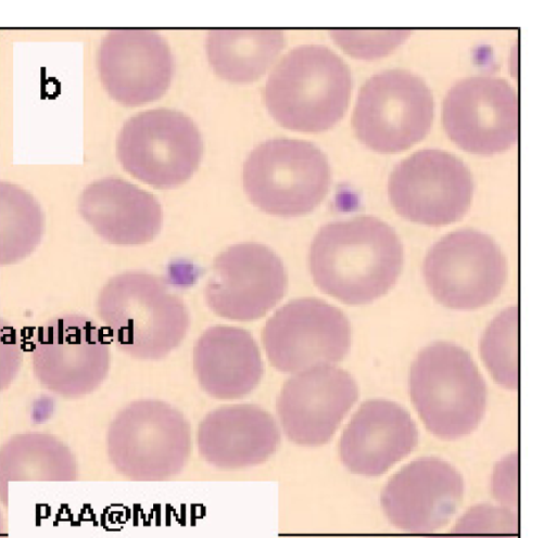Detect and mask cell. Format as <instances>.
Masks as SVG:
<instances>
[{
	"mask_svg": "<svg viewBox=\"0 0 556 538\" xmlns=\"http://www.w3.org/2000/svg\"><path fill=\"white\" fill-rule=\"evenodd\" d=\"M403 247L396 232L374 216L323 226L309 248V270L324 293L344 304H368L396 282Z\"/></svg>",
	"mask_w": 556,
	"mask_h": 538,
	"instance_id": "obj_1",
	"label": "cell"
},
{
	"mask_svg": "<svg viewBox=\"0 0 556 538\" xmlns=\"http://www.w3.org/2000/svg\"><path fill=\"white\" fill-rule=\"evenodd\" d=\"M97 311L116 346L137 359L164 358L189 326L182 299L163 279L140 271L112 277L98 295Z\"/></svg>",
	"mask_w": 556,
	"mask_h": 538,
	"instance_id": "obj_2",
	"label": "cell"
},
{
	"mask_svg": "<svg viewBox=\"0 0 556 538\" xmlns=\"http://www.w3.org/2000/svg\"><path fill=\"white\" fill-rule=\"evenodd\" d=\"M352 90L346 63L321 44H302L273 68L265 86V103L283 127L318 132L344 115Z\"/></svg>",
	"mask_w": 556,
	"mask_h": 538,
	"instance_id": "obj_3",
	"label": "cell"
},
{
	"mask_svg": "<svg viewBox=\"0 0 556 538\" xmlns=\"http://www.w3.org/2000/svg\"><path fill=\"white\" fill-rule=\"evenodd\" d=\"M409 394L426 427L444 440L470 434L485 412L484 380L470 355L452 343L419 351L410 367Z\"/></svg>",
	"mask_w": 556,
	"mask_h": 538,
	"instance_id": "obj_4",
	"label": "cell"
},
{
	"mask_svg": "<svg viewBox=\"0 0 556 538\" xmlns=\"http://www.w3.org/2000/svg\"><path fill=\"white\" fill-rule=\"evenodd\" d=\"M192 450L185 415L166 402L136 400L112 420L106 452L115 471L132 481H165L179 475Z\"/></svg>",
	"mask_w": 556,
	"mask_h": 538,
	"instance_id": "obj_5",
	"label": "cell"
},
{
	"mask_svg": "<svg viewBox=\"0 0 556 538\" xmlns=\"http://www.w3.org/2000/svg\"><path fill=\"white\" fill-rule=\"evenodd\" d=\"M330 167L315 144L275 138L252 150L243 165V187L251 202L271 215L307 214L325 198Z\"/></svg>",
	"mask_w": 556,
	"mask_h": 538,
	"instance_id": "obj_6",
	"label": "cell"
},
{
	"mask_svg": "<svg viewBox=\"0 0 556 538\" xmlns=\"http://www.w3.org/2000/svg\"><path fill=\"white\" fill-rule=\"evenodd\" d=\"M432 93L416 74L392 68L369 77L352 112L358 140L380 153H396L419 142L430 130Z\"/></svg>",
	"mask_w": 556,
	"mask_h": 538,
	"instance_id": "obj_7",
	"label": "cell"
},
{
	"mask_svg": "<svg viewBox=\"0 0 556 538\" xmlns=\"http://www.w3.org/2000/svg\"><path fill=\"white\" fill-rule=\"evenodd\" d=\"M116 152L124 169L137 179L155 188H173L198 168L203 142L191 118L175 110L153 108L123 125Z\"/></svg>",
	"mask_w": 556,
	"mask_h": 538,
	"instance_id": "obj_8",
	"label": "cell"
},
{
	"mask_svg": "<svg viewBox=\"0 0 556 538\" xmlns=\"http://www.w3.org/2000/svg\"><path fill=\"white\" fill-rule=\"evenodd\" d=\"M422 276L441 305L472 310L500 295L507 266L493 239L475 229H460L446 234L428 251Z\"/></svg>",
	"mask_w": 556,
	"mask_h": 538,
	"instance_id": "obj_9",
	"label": "cell"
},
{
	"mask_svg": "<svg viewBox=\"0 0 556 538\" xmlns=\"http://www.w3.org/2000/svg\"><path fill=\"white\" fill-rule=\"evenodd\" d=\"M31 363L45 388L64 398H79L104 381L110 369V343L89 317L63 313L37 330Z\"/></svg>",
	"mask_w": 556,
	"mask_h": 538,
	"instance_id": "obj_10",
	"label": "cell"
},
{
	"mask_svg": "<svg viewBox=\"0 0 556 538\" xmlns=\"http://www.w3.org/2000/svg\"><path fill=\"white\" fill-rule=\"evenodd\" d=\"M468 167L455 155L425 149L395 165L388 180V196L403 218L427 226L460 219L472 197Z\"/></svg>",
	"mask_w": 556,
	"mask_h": 538,
	"instance_id": "obj_11",
	"label": "cell"
},
{
	"mask_svg": "<svg viewBox=\"0 0 556 538\" xmlns=\"http://www.w3.org/2000/svg\"><path fill=\"white\" fill-rule=\"evenodd\" d=\"M262 342L273 367L299 373L342 360L351 346V326L337 307L315 297L293 299L271 316Z\"/></svg>",
	"mask_w": 556,
	"mask_h": 538,
	"instance_id": "obj_12",
	"label": "cell"
},
{
	"mask_svg": "<svg viewBox=\"0 0 556 538\" xmlns=\"http://www.w3.org/2000/svg\"><path fill=\"white\" fill-rule=\"evenodd\" d=\"M441 117L450 139L473 154L503 152L518 139V97L501 77L458 80L444 98Z\"/></svg>",
	"mask_w": 556,
	"mask_h": 538,
	"instance_id": "obj_13",
	"label": "cell"
},
{
	"mask_svg": "<svg viewBox=\"0 0 556 538\" xmlns=\"http://www.w3.org/2000/svg\"><path fill=\"white\" fill-rule=\"evenodd\" d=\"M287 286V271L276 253L260 243H239L215 258L204 296L216 315L251 321L274 308Z\"/></svg>",
	"mask_w": 556,
	"mask_h": 538,
	"instance_id": "obj_14",
	"label": "cell"
},
{
	"mask_svg": "<svg viewBox=\"0 0 556 538\" xmlns=\"http://www.w3.org/2000/svg\"><path fill=\"white\" fill-rule=\"evenodd\" d=\"M350 373L319 364L288 379L277 398V414L286 437L300 446L328 443L357 399Z\"/></svg>",
	"mask_w": 556,
	"mask_h": 538,
	"instance_id": "obj_15",
	"label": "cell"
},
{
	"mask_svg": "<svg viewBox=\"0 0 556 538\" xmlns=\"http://www.w3.org/2000/svg\"><path fill=\"white\" fill-rule=\"evenodd\" d=\"M464 481L448 462L425 457L403 466L387 483L381 505L389 522L409 534L443 527L457 511Z\"/></svg>",
	"mask_w": 556,
	"mask_h": 538,
	"instance_id": "obj_16",
	"label": "cell"
},
{
	"mask_svg": "<svg viewBox=\"0 0 556 538\" xmlns=\"http://www.w3.org/2000/svg\"><path fill=\"white\" fill-rule=\"evenodd\" d=\"M173 68L167 42L150 29L111 30L98 52V69L105 90L125 105L160 98L169 86Z\"/></svg>",
	"mask_w": 556,
	"mask_h": 538,
	"instance_id": "obj_17",
	"label": "cell"
},
{
	"mask_svg": "<svg viewBox=\"0 0 556 538\" xmlns=\"http://www.w3.org/2000/svg\"><path fill=\"white\" fill-rule=\"evenodd\" d=\"M281 432L270 413L256 405L215 409L200 422L198 451L211 466L241 471L265 463L278 450Z\"/></svg>",
	"mask_w": 556,
	"mask_h": 538,
	"instance_id": "obj_18",
	"label": "cell"
},
{
	"mask_svg": "<svg viewBox=\"0 0 556 538\" xmlns=\"http://www.w3.org/2000/svg\"><path fill=\"white\" fill-rule=\"evenodd\" d=\"M418 432L408 412L395 402H364L344 428L339 454L354 474L379 476L416 447Z\"/></svg>",
	"mask_w": 556,
	"mask_h": 538,
	"instance_id": "obj_19",
	"label": "cell"
},
{
	"mask_svg": "<svg viewBox=\"0 0 556 538\" xmlns=\"http://www.w3.org/2000/svg\"><path fill=\"white\" fill-rule=\"evenodd\" d=\"M79 213L97 234L118 245L150 242L163 222L162 207L152 194L116 177L88 184L79 197Z\"/></svg>",
	"mask_w": 556,
	"mask_h": 538,
	"instance_id": "obj_20",
	"label": "cell"
},
{
	"mask_svg": "<svg viewBox=\"0 0 556 538\" xmlns=\"http://www.w3.org/2000/svg\"><path fill=\"white\" fill-rule=\"evenodd\" d=\"M193 367L201 387L218 399L241 398L263 376V362L250 332L215 325L204 331L194 345Z\"/></svg>",
	"mask_w": 556,
	"mask_h": 538,
	"instance_id": "obj_21",
	"label": "cell"
},
{
	"mask_svg": "<svg viewBox=\"0 0 556 538\" xmlns=\"http://www.w3.org/2000/svg\"><path fill=\"white\" fill-rule=\"evenodd\" d=\"M76 477L75 457L63 441L51 434H16L0 447V488L5 495L11 482H62Z\"/></svg>",
	"mask_w": 556,
	"mask_h": 538,
	"instance_id": "obj_22",
	"label": "cell"
},
{
	"mask_svg": "<svg viewBox=\"0 0 556 538\" xmlns=\"http://www.w3.org/2000/svg\"><path fill=\"white\" fill-rule=\"evenodd\" d=\"M283 44L280 29H213L205 46L208 62L220 77L249 82L271 66Z\"/></svg>",
	"mask_w": 556,
	"mask_h": 538,
	"instance_id": "obj_23",
	"label": "cell"
},
{
	"mask_svg": "<svg viewBox=\"0 0 556 538\" xmlns=\"http://www.w3.org/2000/svg\"><path fill=\"white\" fill-rule=\"evenodd\" d=\"M42 233L43 215L37 201L18 185L0 181V266L29 256Z\"/></svg>",
	"mask_w": 556,
	"mask_h": 538,
	"instance_id": "obj_24",
	"label": "cell"
},
{
	"mask_svg": "<svg viewBox=\"0 0 556 538\" xmlns=\"http://www.w3.org/2000/svg\"><path fill=\"white\" fill-rule=\"evenodd\" d=\"M481 357L493 379L504 388L518 387V309L501 311L486 328Z\"/></svg>",
	"mask_w": 556,
	"mask_h": 538,
	"instance_id": "obj_25",
	"label": "cell"
},
{
	"mask_svg": "<svg viewBox=\"0 0 556 538\" xmlns=\"http://www.w3.org/2000/svg\"><path fill=\"white\" fill-rule=\"evenodd\" d=\"M427 538H519L517 511L488 503L473 505L450 530Z\"/></svg>",
	"mask_w": 556,
	"mask_h": 538,
	"instance_id": "obj_26",
	"label": "cell"
},
{
	"mask_svg": "<svg viewBox=\"0 0 556 538\" xmlns=\"http://www.w3.org/2000/svg\"><path fill=\"white\" fill-rule=\"evenodd\" d=\"M332 39L350 55L370 60L383 56L409 36L408 29H334Z\"/></svg>",
	"mask_w": 556,
	"mask_h": 538,
	"instance_id": "obj_27",
	"label": "cell"
},
{
	"mask_svg": "<svg viewBox=\"0 0 556 538\" xmlns=\"http://www.w3.org/2000/svg\"><path fill=\"white\" fill-rule=\"evenodd\" d=\"M23 360V349L15 329L0 316V392L16 377Z\"/></svg>",
	"mask_w": 556,
	"mask_h": 538,
	"instance_id": "obj_28",
	"label": "cell"
},
{
	"mask_svg": "<svg viewBox=\"0 0 556 538\" xmlns=\"http://www.w3.org/2000/svg\"><path fill=\"white\" fill-rule=\"evenodd\" d=\"M494 497L501 507L515 510L517 505V458L511 454L500 464L493 477Z\"/></svg>",
	"mask_w": 556,
	"mask_h": 538,
	"instance_id": "obj_29",
	"label": "cell"
},
{
	"mask_svg": "<svg viewBox=\"0 0 556 538\" xmlns=\"http://www.w3.org/2000/svg\"><path fill=\"white\" fill-rule=\"evenodd\" d=\"M8 502V496L0 489V508Z\"/></svg>",
	"mask_w": 556,
	"mask_h": 538,
	"instance_id": "obj_30",
	"label": "cell"
},
{
	"mask_svg": "<svg viewBox=\"0 0 556 538\" xmlns=\"http://www.w3.org/2000/svg\"><path fill=\"white\" fill-rule=\"evenodd\" d=\"M4 527H3V521H2V517L0 515V538H2L4 536Z\"/></svg>",
	"mask_w": 556,
	"mask_h": 538,
	"instance_id": "obj_31",
	"label": "cell"
}]
</instances>
